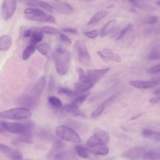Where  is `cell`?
I'll return each instance as SVG.
<instances>
[{"label":"cell","instance_id":"6da1fadb","mask_svg":"<svg viewBox=\"0 0 160 160\" xmlns=\"http://www.w3.org/2000/svg\"><path fill=\"white\" fill-rule=\"evenodd\" d=\"M34 123L31 121L22 122H12L1 121L0 126L6 131L20 135L30 136Z\"/></svg>","mask_w":160,"mask_h":160},{"label":"cell","instance_id":"7a4b0ae2","mask_svg":"<svg viewBox=\"0 0 160 160\" xmlns=\"http://www.w3.org/2000/svg\"><path fill=\"white\" fill-rule=\"evenodd\" d=\"M54 58L57 72L62 76L66 74L69 70L70 59L69 52L62 48H58L55 52Z\"/></svg>","mask_w":160,"mask_h":160},{"label":"cell","instance_id":"3957f363","mask_svg":"<svg viewBox=\"0 0 160 160\" xmlns=\"http://www.w3.org/2000/svg\"><path fill=\"white\" fill-rule=\"evenodd\" d=\"M32 116L31 111L26 108H16L5 110L0 113V117L12 120L28 118Z\"/></svg>","mask_w":160,"mask_h":160},{"label":"cell","instance_id":"277c9868","mask_svg":"<svg viewBox=\"0 0 160 160\" xmlns=\"http://www.w3.org/2000/svg\"><path fill=\"white\" fill-rule=\"evenodd\" d=\"M57 135L61 139L71 142H79L81 139L78 135L72 128L68 126L61 125L56 129Z\"/></svg>","mask_w":160,"mask_h":160},{"label":"cell","instance_id":"5b68a950","mask_svg":"<svg viewBox=\"0 0 160 160\" xmlns=\"http://www.w3.org/2000/svg\"><path fill=\"white\" fill-rule=\"evenodd\" d=\"M64 144L60 140H54L52 148L48 154V158L51 159L62 160L64 159L66 154L64 151Z\"/></svg>","mask_w":160,"mask_h":160},{"label":"cell","instance_id":"8992f818","mask_svg":"<svg viewBox=\"0 0 160 160\" xmlns=\"http://www.w3.org/2000/svg\"><path fill=\"white\" fill-rule=\"evenodd\" d=\"M74 47L78 52L80 62L86 65L89 64L90 62V58L84 42L82 40L77 41Z\"/></svg>","mask_w":160,"mask_h":160},{"label":"cell","instance_id":"52a82bcc","mask_svg":"<svg viewBox=\"0 0 160 160\" xmlns=\"http://www.w3.org/2000/svg\"><path fill=\"white\" fill-rule=\"evenodd\" d=\"M17 7L16 0H3L1 6V15L4 20H8L14 14Z\"/></svg>","mask_w":160,"mask_h":160},{"label":"cell","instance_id":"ba28073f","mask_svg":"<svg viewBox=\"0 0 160 160\" xmlns=\"http://www.w3.org/2000/svg\"><path fill=\"white\" fill-rule=\"evenodd\" d=\"M1 152L6 157L12 160H22V155L21 152L18 150L15 149L0 143Z\"/></svg>","mask_w":160,"mask_h":160},{"label":"cell","instance_id":"9c48e42d","mask_svg":"<svg viewBox=\"0 0 160 160\" xmlns=\"http://www.w3.org/2000/svg\"><path fill=\"white\" fill-rule=\"evenodd\" d=\"M60 113L63 115H69L72 116H81L84 117L86 115L84 112L71 103L63 106L60 110Z\"/></svg>","mask_w":160,"mask_h":160},{"label":"cell","instance_id":"30bf717a","mask_svg":"<svg viewBox=\"0 0 160 160\" xmlns=\"http://www.w3.org/2000/svg\"><path fill=\"white\" fill-rule=\"evenodd\" d=\"M39 98L32 95H25L20 97L18 100L17 103L22 106L27 108H35L38 102Z\"/></svg>","mask_w":160,"mask_h":160},{"label":"cell","instance_id":"8fae6325","mask_svg":"<svg viewBox=\"0 0 160 160\" xmlns=\"http://www.w3.org/2000/svg\"><path fill=\"white\" fill-rule=\"evenodd\" d=\"M50 4L54 10L64 14H71L74 10L73 7L67 2L56 1L54 2H52Z\"/></svg>","mask_w":160,"mask_h":160},{"label":"cell","instance_id":"7c38bea8","mask_svg":"<svg viewBox=\"0 0 160 160\" xmlns=\"http://www.w3.org/2000/svg\"><path fill=\"white\" fill-rule=\"evenodd\" d=\"M146 150L142 148H134L126 151L123 154L125 157L131 159H137L143 158L146 152Z\"/></svg>","mask_w":160,"mask_h":160},{"label":"cell","instance_id":"4fadbf2b","mask_svg":"<svg viewBox=\"0 0 160 160\" xmlns=\"http://www.w3.org/2000/svg\"><path fill=\"white\" fill-rule=\"evenodd\" d=\"M27 20L39 22H48L52 23L56 22V20L53 16L46 14L41 16H35L27 15L24 16Z\"/></svg>","mask_w":160,"mask_h":160},{"label":"cell","instance_id":"5bb4252c","mask_svg":"<svg viewBox=\"0 0 160 160\" xmlns=\"http://www.w3.org/2000/svg\"><path fill=\"white\" fill-rule=\"evenodd\" d=\"M93 135L103 144H106L109 142L110 137L108 132L100 128L94 129Z\"/></svg>","mask_w":160,"mask_h":160},{"label":"cell","instance_id":"9a60e30c","mask_svg":"<svg viewBox=\"0 0 160 160\" xmlns=\"http://www.w3.org/2000/svg\"><path fill=\"white\" fill-rule=\"evenodd\" d=\"M157 81H144L140 80L130 81L129 83L132 86L139 88L146 89L152 88L159 83Z\"/></svg>","mask_w":160,"mask_h":160},{"label":"cell","instance_id":"2e32d148","mask_svg":"<svg viewBox=\"0 0 160 160\" xmlns=\"http://www.w3.org/2000/svg\"><path fill=\"white\" fill-rule=\"evenodd\" d=\"M46 84L45 78L43 76L37 82L33 88L32 95L34 96L39 98Z\"/></svg>","mask_w":160,"mask_h":160},{"label":"cell","instance_id":"e0dca14e","mask_svg":"<svg viewBox=\"0 0 160 160\" xmlns=\"http://www.w3.org/2000/svg\"><path fill=\"white\" fill-rule=\"evenodd\" d=\"M75 150L78 156L81 158L91 159L96 157L92 152L81 146H77L75 148Z\"/></svg>","mask_w":160,"mask_h":160},{"label":"cell","instance_id":"ac0fdd59","mask_svg":"<svg viewBox=\"0 0 160 160\" xmlns=\"http://www.w3.org/2000/svg\"><path fill=\"white\" fill-rule=\"evenodd\" d=\"M42 28L34 27L32 31L30 43L37 45V42L42 41L44 36Z\"/></svg>","mask_w":160,"mask_h":160},{"label":"cell","instance_id":"d6986e66","mask_svg":"<svg viewBox=\"0 0 160 160\" xmlns=\"http://www.w3.org/2000/svg\"><path fill=\"white\" fill-rule=\"evenodd\" d=\"M27 4L31 6L40 7L50 12H52L54 10L49 3L41 0H29Z\"/></svg>","mask_w":160,"mask_h":160},{"label":"cell","instance_id":"ffe728a7","mask_svg":"<svg viewBox=\"0 0 160 160\" xmlns=\"http://www.w3.org/2000/svg\"><path fill=\"white\" fill-rule=\"evenodd\" d=\"M109 70V68L97 70H89L87 72V75L98 81V79L105 74Z\"/></svg>","mask_w":160,"mask_h":160},{"label":"cell","instance_id":"44dd1931","mask_svg":"<svg viewBox=\"0 0 160 160\" xmlns=\"http://www.w3.org/2000/svg\"><path fill=\"white\" fill-rule=\"evenodd\" d=\"M12 39L8 35H3L0 38V49L1 51H6L8 49L11 45Z\"/></svg>","mask_w":160,"mask_h":160},{"label":"cell","instance_id":"7402d4cb","mask_svg":"<svg viewBox=\"0 0 160 160\" xmlns=\"http://www.w3.org/2000/svg\"><path fill=\"white\" fill-rule=\"evenodd\" d=\"M11 143L13 145H18L25 143H32L33 141L30 136L20 135L12 140Z\"/></svg>","mask_w":160,"mask_h":160},{"label":"cell","instance_id":"603a6c76","mask_svg":"<svg viewBox=\"0 0 160 160\" xmlns=\"http://www.w3.org/2000/svg\"><path fill=\"white\" fill-rule=\"evenodd\" d=\"M116 22V20L113 19L107 22L100 32V36L103 37L108 34L113 29Z\"/></svg>","mask_w":160,"mask_h":160},{"label":"cell","instance_id":"cb8c5ba5","mask_svg":"<svg viewBox=\"0 0 160 160\" xmlns=\"http://www.w3.org/2000/svg\"><path fill=\"white\" fill-rule=\"evenodd\" d=\"M39 52L42 54L46 56L49 59H51L52 53L50 45L48 43H42L39 45L38 47Z\"/></svg>","mask_w":160,"mask_h":160},{"label":"cell","instance_id":"d4e9b609","mask_svg":"<svg viewBox=\"0 0 160 160\" xmlns=\"http://www.w3.org/2000/svg\"><path fill=\"white\" fill-rule=\"evenodd\" d=\"M75 91L77 95L78 94L87 91L92 88L94 85L92 84H83L76 82L74 83Z\"/></svg>","mask_w":160,"mask_h":160},{"label":"cell","instance_id":"484cf974","mask_svg":"<svg viewBox=\"0 0 160 160\" xmlns=\"http://www.w3.org/2000/svg\"><path fill=\"white\" fill-rule=\"evenodd\" d=\"M113 98L114 96L112 97L105 101L92 113L91 117L92 118H96L100 116L103 111L106 104L112 99Z\"/></svg>","mask_w":160,"mask_h":160},{"label":"cell","instance_id":"4316f807","mask_svg":"<svg viewBox=\"0 0 160 160\" xmlns=\"http://www.w3.org/2000/svg\"><path fill=\"white\" fill-rule=\"evenodd\" d=\"M36 44H30L24 49L22 53V58L24 60L28 59L35 51Z\"/></svg>","mask_w":160,"mask_h":160},{"label":"cell","instance_id":"83f0119b","mask_svg":"<svg viewBox=\"0 0 160 160\" xmlns=\"http://www.w3.org/2000/svg\"><path fill=\"white\" fill-rule=\"evenodd\" d=\"M108 13L107 11H102L98 12L92 17L89 22L88 24L92 25L98 22L100 20L106 16Z\"/></svg>","mask_w":160,"mask_h":160},{"label":"cell","instance_id":"f1b7e54d","mask_svg":"<svg viewBox=\"0 0 160 160\" xmlns=\"http://www.w3.org/2000/svg\"><path fill=\"white\" fill-rule=\"evenodd\" d=\"M94 153L99 155H105L108 152L109 149L106 144L97 145L92 148Z\"/></svg>","mask_w":160,"mask_h":160},{"label":"cell","instance_id":"f546056e","mask_svg":"<svg viewBox=\"0 0 160 160\" xmlns=\"http://www.w3.org/2000/svg\"><path fill=\"white\" fill-rule=\"evenodd\" d=\"M89 95L88 92L82 93L77 96L71 103L73 105L78 107L83 102Z\"/></svg>","mask_w":160,"mask_h":160},{"label":"cell","instance_id":"4dcf8cb0","mask_svg":"<svg viewBox=\"0 0 160 160\" xmlns=\"http://www.w3.org/2000/svg\"><path fill=\"white\" fill-rule=\"evenodd\" d=\"M129 1L136 7L143 10L151 11L154 9L153 7L138 0H129Z\"/></svg>","mask_w":160,"mask_h":160},{"label":"cell","instance_id":"1f68e13d","mask_svg":"<svg viewBox=\"0 0 160 160\" xmlns=\"http://www.w3.org/2000/svg\"><path fill=\"white\" fill-rule=\"evenodd\" d=\"M102 51L104 53L108 56L112 60L118 62H121V58L120 56L117 54L113 53L111 49L105 48L103 49Z\"/></svg>","mask_w":160,"mask_h":160},{"label":"cell","instance_id":"d6a6232c","mask_svg":"<svg viewBox=\"0 0 160 160\" xmlns=\"http://www.w3.org/2000/svg\"><path fill=\"white\" fill-rule=\"evenodd\" d=\"M48 102L50 105L55 108H59L62 106V104L61 101L55 96L49 97L48 99Z\"/></svg>","mask_w":160,"mask_h":160},{"label":"cell","instance_id":"836d02e7","mask_svg":"<svg viewBox=\"0 0 160 160\" xmlns=\"http://www.w3.org/2000/svg\"><path fill=\"white\" fill-rule=\"evenodd\" d=\"M24 13L26 14L35 16H41L46 14L41 9L32 8L26 9L24 11Z\"/></svg>","mask_w":160,"mask_h":160},{"label":"cell","instance_id":"e575fe53","mask_svg":"<svg viewBox=\"0 0 160 160\" xmlns=\"http://www.w3.org/2000/svg\"><path fill=\"white\" fill-rule=\"evenodd\" d=\"M143 158L148 160H160V153L150 150L145 154Z\"/></svg>","mask_w":160,"mask_h":160},{"label":"cell","instance_id":"d590c367","mask_svg":"<svg viewBox=\"0 0 160 160\" xmlns=\"http://www.w3.org/2000/svg\"><path fill=\"white\" fill-rule=\"evenodd\" d=\"M102 144L93 135L90 137L87 141V145L91 148H93L98 145Z\"/></svg>","mask_w":160,"mask_h":160},{"label":"cell","instance_id":"8d00e7d4","mask_svg":"<svg viewBox=\"0 0 160 160\" xmlns=\"http://www.w3.org/2000/svg\"><path fill=\"white\" fill-rule=\"evenodd\" d=\"M59 94H65L69 97H72L77 95L75 91H73L67 88H62L58 91Z\"/></svg>","mask_w":160,"mask_h":160},{"label":"cell","instance_id":"74e56055","mask_svg":"<svg viewBox=\"0 0 160 160\" xmlns=\"http://www.w3.org/2000/svg\"><path fill=\"white\" fill-rule=\"evenodd\" d=\"M42 29L44 32L49 34L57 35L60 33L59 30L50 26H44Z\"/></svg>","mask_w":160,"mask_h":160},{"label":"cell","instance_id":"f35d334b","mask_svg":"<svg viewBox=\"0 0 160 160\" xmlns=\"http://www.w3.org/2000/svg\"><path fill=\"white\" fill-rule=\"evenodd\" d=\"M38 132L39 136L42 138L48 139L52 137V135L51 133L47 130L42 129L40 130Z\"/></svg>","mask_w":160,"mask_h":160},{"label":"cell","instance_id":"ab89813d","mask_svg":"<svg viewBox=\"0 0 160 160\" xmlns=\"http://www.w3.org/2000/svg\"><path fill=\"white\" fill-rule=\"evenodd\" d=\"M146 138L153 140L160 141V132L155 131L152 130L151 134Z\"/></svg>","mask_w":160,"mask_h":160},{"label":"cell","instance_id":"60d3db41","mask_svg":"<svg viewBox=\"0 0 160 160\" xmlns=\"http://www.w3.org/2000/svg\"><path fill=\"white\" fill-rule=\"evenodd\" d=\"M148 58L151 59H160V50L152 51L149 54Z\"/></svg>","mask_w":160,"mask_h":160},{"label":"cell","instance_id":"b9f144b4","mask_svg":"<svg viewBox=\"0 0 160 160\" xmlns=\"http://www.w3.org/2000/svg\"><path fill=\"white\" fill-rule=\"evenodd\" d=\"M99 30L95 29L90 32H85V35L89 38H96L98 35Z\"/></svg>","mask_w":160,"mask_h":160},{"label":"cell","instance_id":"7bdbcfd3","mask_svg":"<svg viewBox=\"0 0 160 160\" xmlns=\"http://www.w3.org/2000/svg\"><path fill=\"white\" fill-rule=\"evenodd\" d=\"M147 72L149 73H154L160 72V63L148 68Z\"/></svg>","mask_w":160,"mask_h":160},{"label":"cell","instance_id":"ee69618b","mask_svg":"<svg viewBox=\"0 0 160 160\" xmlns=\"http://www.w3.org/2000/svg\"><path fill=\"white\" fill-rule=\"evenodd\" d=\"M159 18V17L158 16H151L148 19L147 22L150 24H154L157 22Z\"/></svg>","mask_w":160,"mask_h":160},{"label":"cell","instance_id":"f6af8a7d","mask_svg":"<svg viewBox=\"0 0 160 160\" xmlns=\"http://www.w3.org/2000/svg\"><path fill=\"white\" fill-rule=\"evenodd\" d=\"M131 26V24H128L124 29H123L121 32L119 36L117 38V40H119L126 33L128 30L130 28Z\"/></svg>","mask_w":160,"mask_h":160},{"label":"cell","instance_id":"bcb514c9","mask_svg":"<svg viewBox=\"0 0 160 160\" xmlns=\"http://www.w3.org/2000/svg\"><path fill=\"white\" fill-rule=\"evenodd\" d=\"M55 84V80L53 77L50 76L48 84V89L50 90L53 89L54 87Z\"/></svg>","mask_w":160,"mask_h":160},{"label":"cell","instance_id":"7dc6e473","mask_svg":"<svg viewBox=\"0 0 160 160\" xmlns=\"http://www.w3.org/2000/svg\"><path fill=\"white\" fill-rule=\"evenodd\" d=\"M61 30L63 32L72 33H76L77 30L75 28H62Z\"/></svg>","mask_w":160,"mask_h":160},{"label":"cell","instance_id":"c3c4849f","mask_svg":"<svg viewBox=\"0 0 160 160\" xmlns=\"http://www.w3.org/2000/svg\"><path fill=\"white\" fill-rule=\"evenodd\" d=\"M60 38L63 41L69 43H72L70 39L67 35L63 34H61L60 35Z\"/></svg>","mask_w":160,"mask_h":160},{"label":"cell","instance_id":"681fc988","mask_svg":"<svg viewBox=\"0 0 160 160\" xmlns=\"http://www.w3.org/2000/svg\"><path fill=\"white\" fill-rule=\"evenodd\" d=\"M97 53L98 55L105 61L106 62H109V59L106 56L104 55L101 51H98Z\"/></svg>","mask_w":160,"mask_h":160},{"label":"cell","instance_id":"f907efd6","mask_svg":"<svg viewBox=\"0 0 160 160\" xmlns=\"http://www.w3.org/2000/svg\"><path fill=\"white\" fill-rule=\"evenodd\" d=\"M32 33V31L30 29H28L24 31L23 36L26 37H28L31 35Z\"/></svg>","mask_w":160,"mask_h":160},{"label":"cell","instance_id":"816d5d0a","mask_svg":"<svg viewBox=\"0 0 160 160\" xmlns=\"http://www.w3.org/2000/svg\"><path fill=\"white\" fill-rule=\"evenodd\" d=\"M160 102V97L153 98L149 100V102L152 103H156Z\"/></svg>","mask_w":160,"mask_h":160},{"label":"cell","instance_id":"f5cc1de1","mask_svg":"<svg viewBox=\"0 0 160 160\" xmlns=\"http://www.w3.org/2000/svg\"><path fill=\"white\" fill-rule=\"evenodd\" d=\"M143 114H144V113H142V112L139 113V114L137 115H136L134 116L132 118L130 119L131 120H134L136 119H137L138 118H139V117H141V116L143 115Z\"/></svg>","mask_w":160,"mask_h":160},{"label":"cell","instance_id":"db71d44e","mask_svg":"<svg viewBox=\"0 0 160 160\" xmlns=\"http://www.w3.org/2000/svg\"><path fill=\"white\" fill-rule=\"evenodd\" d=\"M77 71L79 76L85 75L83 71L81 68H79Z\"/></svg>","mask_w":160,"mask_h":160},{"label":"cell","instance_id":"11a10c76","mask_svg":"<svg viewBox=\"0 0 160 160\" xmlns=\"http://www.w3.org/2000/svg\"><path fill=\"white\" fill-rule=\"evenodd\" d=\"M152 80L157 81L158 82L160 81V76H157L153 77L151 79Z\"/></svg>","mask_w":160,"mask_h":160},{"label":"cell","instance_id":"9f6ffc18","mask_svg":"<svg viewBox=\"0 0 160 160\" xmlns=\"http://www.w3.org/2000/svg\"><path fill=\"white\" fill-rule=\"evenodd\" d=\"M114 1L117 3L119 4L123 3L125 1L124 0H110Z\"/></svg>","mask_w":160,"mask_h":160},{"label":"cell","instance_id":"6f0895ef","mask_svg":"<svg viewBox=\"0 0 160 160\" xmlns=\"http://www.w3.org/2000/svg\"><path fill=\"white\" fill-rule=\"evenodd\" d=\"M115 6L114 5H109L107 6V8H113L115 7Z\"/></svg>","mask_w":160,"mask_h":160},{"label":"cell","instance_id":"680465c9","mask_svg":"<svg viewBox=\"0 0 160 160\" xmlns=\"http://www.w3.org/2000/svg\"><path fill=\"white\" fill-rule=\"evenodd\" d=\"M154 93L155 94H160V88L157 90L156 91H155Z\"/></svg>","mask_w":160,"mask_h":160},{"label":"cell","instance_id":"91938a15","mask_svg":"<svg viewBox=\"0 0 160 160\" xmlns=\"http://www.w3.org/2000/svg\"><path fill=\"white\" fill-rule=\"evenodd\" d=\"M157 4L160 5V0H158L156 2Z\"/></svg>","mask_w":160,"mask_h":160},{"label":"cell","instance_id":"94428289","mask_svg":"<svg viewBox=\"0 0 160 160\" xmlns=\"http://www.w3.org/2000/svg\"><path fill=\"white\" fill-rule=\"evenodd\" d=\"M86 0V1H92V0Z\"/></svg>","mask_w":160,"mask_h":160}]
</instances>
